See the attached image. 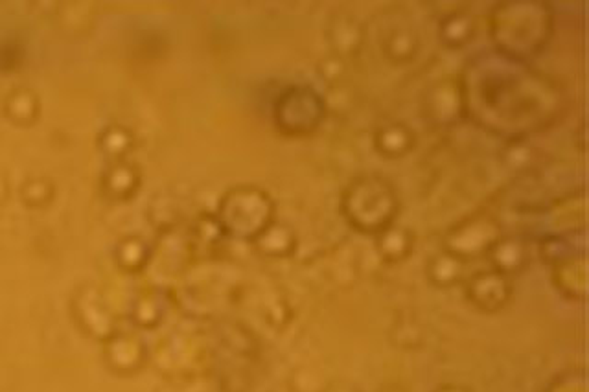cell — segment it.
Instances as JSON below:
<instances>
[{
  "label": "cell",
  "mask_w": 589,
  "mask_h": 392,
  "mask_svg": "<svg viewBox=\"0 0 589 392\" xmlns=\"http://www.w3.org/2000/svg\"><path fill=\"white\" fill-rule=\"evenodd\" d=\"M398 212L400 197L380 175H361L345 188L341 197V214L359 234H380L396 223Z\"/></svg>",
  "instance_id": "cell-3"
},
{
  "label": "cell",
  "mask_w": 589,
  "mask_h": 392,
  "mask_svg": "<svg viewBox=\"0 0 589 392\" xmlns=\"http://www.w3.org/2000/svg\"><path fill=\"white\" fill-rule=\"evenodd\" d=\"M216 218L227 236L253 242L275 221V203L255 186L232 188L221 199Z\"/></svg>",
  "instance_id": "cell-4"
},
{
  "label": "cell",
  "mask_w": 589,
  "mask_h": 392,
  "mask_svg": "<svg viewBox=\"0 0 589 392\" xmlns=\"http://www.w3.org/2000/svg\"><path fill=\"white\" fill-rule=\"evenodd\" d=\"M426 277L429 282L440 289H451L461 286L468 278V264H464L457 256L440 249L433 254L426 264Z\"/></svg>",
  "instance_id": "cell-16"
},
{
  "label": "cell",
  "mask_w": 589,
  "mask_h": 392,
  "mask_svg": "<svg viewBox=\"0 0 589 392\" xmlns=\"http://www.w3.org/2000/svg\"><path fill=\"white\" fill-rule=\"evenodd\" d=\"M464 115L510 142L551 124L560 113V91L529 63L497 52L470 59L459 76Z\"/></svg>",
  "instance_id": "cell-1"
},
{
  "label": "cell",
  "mask_w": 589,
  "mask_h": 392,
  "mask_svg": "<svg viewBox=\"0 0 589 392\" xmlns=\"http://www.w3.org/2000/svg\"><path fill=\"white\" fill-rule=\"evenodd\" d=\"M503 225L496 216L474 214L455 223L442 238V251L457 256L464 264L486 260L492 247L503 238Z\"/></svg>",
  "instance_id": "cell-5"
},
{
  "label": "cell",
  "mask_w": 589,
  "mask_h": 392,
  "mask_svg": "<svg viewBox=\"0 0 589 392\" xmlns=\"http://www.w3.org/2000/svg\"><path fill=\"white\" fill-rule=\"evenodd\" d=\"M433 392H472L468 387H464V385H457V383H444V385H439L437 389Z\"/></svg>",
  "instance_id": "cell-22"
},
{
  "label": "cell",
  "mask_w": 589,
  "mask_h": 392,
  "mask_svg": "<svg viewBox=\"0 0 589 392\" xmlns=\"http://www.w3.org/2000/svg\"><path fill=\"white\" fill-rule=\"evenodd\" d=\"M148 359L144 341L137 335L113 334L105 343V361L116 374L131 376L139 372Z\"/></svg>",
  "instance_id": "cell-9"
},
{
  "label": "cell",
  "mask_w": 589,
  "mask_h": 392,
  "mask_svg": "<svg viewBox=\"0 0 589 392\" xmlns=\"http://www.w3.org/2000/svg\"><path fill=\"white\" fill-rule=\"evenodd\" d=\"M164 317V300L159 293L142 295L133 308V321L140 328H155Z\"/></svg>",
  "instance_id": "cell-21"
},
{
  "label": "cell",
  "mask_w": 589,
  "mask_h": 392,
  "mask_svg": "<svg viewBox=\"0 0 589 392\" xmlns=\"http://www.w3.org/2000/svg\"><path fill=\"white\" fill-rule=\"evenodd\" d=\"M251 243L266 258H289L297 249V234L286 223L273 221Z\"/></svg>",
  "instance_id": "cell-17"
},
{
  "label": "cell",
  "mask_w": 589,
  "mask_h": 392,
  "mask_svg": "<svg viewBox=\"0 0 589 392\" xmlns=\"http://www.w3.org/2000/svg\"><path fill=\"white\" fill-rule=\"evenodd\" d=\"M490 269L505 277L514 278L531 266V247L521 236L503 234V238L492 247L486 256Z\"/></svg>",
  "instance_id": "cell-10"
},
{
  "label": "cell",
  "mask_w": 589,
  "mask_h": 392,
  "mask_svg": "<svg viewBox=\"0 0 589 392\" xmlns=\"http://www.w3.org/2000/svg\"><path fill=\"white\" fill-rule=\"evenodd\" d=\"M464 295L479 312L497 313L509 306L514 295V284L512 278L488 267L466 278Z\"/></svg>",
  "instance_id": "cell-7"
},
{
  "label": "cell",
  "mask_w": 589,
  "mask_h": 392,
  "mask_svg": "<svg viewBox=\"0 0 589 392\" xmlns=\"http://www.w3.org/2000/svg\"><path fill=\"white\" fill-rule=\"evenodd\" d=\"M330 41L334 43L337 56H358L363 45V26L352 15H337Z\"/></svg>",
  "instance_id": "cell-18"
},
{
  "label": "cell",
  "mask_w": 589,
  "mask_h": 392,
  "mask_svg": "<svg viewBox=\"0 0 589 392\" xmlns=\"http://www.w3.org/2000/svg\"><path fill=\"white\" fill-rule=\"evenodd\" d=\"M116 262L126 273H140L150 262V247L140 238H126L116 247Z\"/></svg>",
  "instance_id": "cell-19"
},
{
  "label": "cell",
  "mask_w": 589,
  "mask_h": 392,
  "mask_svg": "<svg viewBox=\"0 0 589 392\" xmlns=\"http://www.w3.org/2000/svg\"><path fill=\"white\" fill-rule=\"evenodd\" d=\"M488 23L494 52L521 63L542 56L555 34L553 8L540 0L499 2Z\"/></svg>",
  "instance_id": "cell-2"
},
{
  "label": "cell",
  "mask_w": 589,
  "mask_h": 392,
  "mask_svg": "<svg viewBox=\"0 0 589 392\" xmlns=\"http://www.w3.org/2000/svg\"><path fill=\"white\" fill-rule=\"evenodd\" d=\"M553 286L566 299L586 302L588 299V258L586 253L571 256L553 267Z\"/></svg>",
  "instance_id": "cell-11"
},
{
  "label": "cell",
  "mask_w": 589,
  "mask_h": 392,
  "mask_svg": "<svg viewBox=\"0 0 589 392\" xmlns=\"http://www.w3.org/2000/svg\"><path fill=\"white\" fill-rule=\"evenodd\" d=\"M380 47H382L383 56L393 65H407L415 61L418 56L420 35L411 24H394L382 35Z\"/></svg>",
  "instance_id": "cell-12"
},
{
  "label": "cell",
  "mask_w": 589,
  "mask_h": 392,
  "mask_svg": "<svg viewBox=\"0 0 589 392\" xmlns=\"http://www.w3.org/2000/svg\"><path fill=\"white\" fill-rule=\"evenodd\" d=\"M422 113L426 122L440 129L462 122L466 115L459 78H444L428 87L422 98Z\"/></svg>",
  "instance_id": "cell-6"
},
{
  "label": "cell",
  "mask_w": 589,
  "mask_h": 392,
  "mask_svg": "<svg viewBox=\"0 0 589 392\" xmlns=\"http://www.w3.org/2000/svg\"><path fill=\"white\" fill-rule=\"evenodd\" d=\"M415 131L402 122L378 127L374 133V150L385 159H402L415 150Z\"/></svg>",
  "instance_id": "cell-14"
},
{
  "label": "cell",
  "mask_w": 589,
  "mask_h": 392,
  "mask_svg": "<svg viewBox=\"0 0 589 392\" xmlns=\"http://www.w3.org/2000/svg\"><path fill=\"white\" fill-rule=\"evenodd\" d=\"M538 254H540L543 264L555 267L571 256L584 254V251H577V247H573V243L569 242L564 234L551 232V234H545L538 243Z\"/></svg>",
  "instance_id": "cell-20"
},
{
  "label": "cell",
  "mask_w": 589,
  "mask_h": 392,
  "mask_svg": "<svg viewBox=\"0 0 589 392\" xmlns=\"http://www.w3.org/2000/svg\"><path fill=\"white\" fill-rule=\"evenodd\" d=\"M479 32V24L468 10H455L440 19V43L448 48H464L474 43L475 35Z\"/></svg>",
  "instance_id": "cell-15"
},
{
  "label": "cell",
  "mask_w": 589,
  "mask_h": 392,
  "mask_svg": "<svg viewBox=\"0 0 589 392\" xmlns=\"http://www.w3.org/2000/svg\"><path fill=\"white\" fill-rule=\"evenodd\" d=\"M415 234L404 225L393 223L374 236V249L385 264L405 262L415 251Z\"/></svg>",
  "instance_id": "cell-13"
},
{
  "label": "cell",
  "mask_w": 589,
  "mask_h": 392,
  "mask_svg": "<svg viewBox=\"0 0 589 392\" xmlns=\"http://www.w3.org/2000/svg\"><path fill=\"white\" fill-rule=\"evenodd\" d=\"M280 104L297 109V113L277 116L278 126H282V129L291 135L312 133L323 122L326 109L321 96L312 89H306V87L291 89L282 96Z\"/></svg>",
  "instance_id": "cell-8"
}]
</instances>
